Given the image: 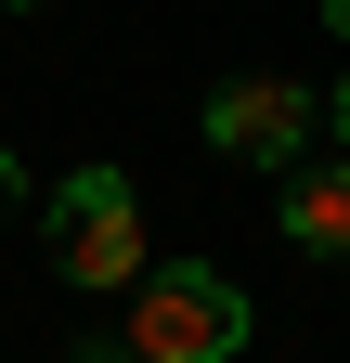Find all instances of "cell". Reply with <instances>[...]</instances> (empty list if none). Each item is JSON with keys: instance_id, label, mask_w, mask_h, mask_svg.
Instances as JSON below:
<instances>
[{"instance_id": "6da1fadb", "label": "cell", "mask_w": 350, "mask_h": 363, "mask_svg": "<svg viewBox=\"0 0 350 363\" xmlns=\"http://www.w3.org/2000/svg\"><path fill=\"white\" fill-rule=\"evenodd\" d=\"M259 337V311L234 272L208 259H143V286H130V363H234Z\"/></svg>"}, {"instance_id": "7a4b0ae2", "label": "cell", "mask_w": 350, "mask_h": 363, "mask_svg": "<svg viewBox=\"0 0 350 363\" xmlns=\"http://www.w3.org/2000/svg\"><path fill=\"white\" fill-rule=\"evenodd\" d=\"M52 272L78 298L143 286V195H130V169H65L52 182Z\"/></svg>"}, {"instance_id": "3957f363", "label": "cell", "mask_w": 350, "mask_h": 363, "mask_svg": "<svg viewBox=\"0 0 350 363\" xmlns=\"http://www.w3.org/2000/svg\"><path fill=\"white\" fill-rule=\"evenodd\" d=\"M195 130H208L234 169H298L312 130H324V91H312V78H221Z\"/></svg>"}, {"instance_id": "277c9868", "label": "cell", "mask_w": 350, "mask_h": 363, "mask_svg": "<svg viewBox=\"0 0 350 363\" xmlns=\"http://www.w3.org/2000/svg\"><path fill=\"white\" fill-rule=\"evenodd\" d=\"M286 234L312 259H350V156H298L286 169Z\"/></svg>"}, {"instance_id": "5b68a950", "label": "cell", "mask_w": 350, "mask_h": 363, "mask_svg": "<svg viewBox=\"0 0 350 363\" xmlns=\"http://www.w3.org/2000/svg\"><path fill=\"white\" fill-rule=\"evenodd\" d=\"M13 208H26V156L0 143V220H13Z\"/></svg>"}, {"instance_id": "8992f818", "label": "cell", "mask_w": 350, "mask_h": 363, "mask_svg": "<svg viewBox=\"0 0 350 363\" xmlns=\"http://www.w3.org/2000/svg\"><path fill=\"white\" fill-rule=\"evenodd\" d=\"M65 363H130V350H117V337H78V350H65Z\"/></svg>"}, {"instance_id": "52a82bcc", "label": "cell", "mask_w": 350, "mask_h": 363, "mask_svg": "<svg viewBox=\"0 0 350 363\" xmlns=\"http://www.w3.org/2000/svg\"><path fill=\"white\" fill-rule=\"evenodd\" d=\"M324 117H337V143H350V78H337V91H324Z\"/></svg>"}, {"instance_id": "ba28073f", "label": "cell", "mask_w": 350, "mask_h": 363, "mask_svg": "<svg viewBox=\"0 0 350 363\" xmlns=\"http://www.w3.org/2000/svg\"><path fill=\"white\" fill-rule=\"evenodd\" d=\"M312 13H324V26H337V39H350V0H312Z\"/></svg>"}, {"instance_id": "9c48e42d", "label": "cell", "mask_w": 350, "mask_h": 363, "mask_svg": "<svg viewBox=\"0 0 350 363\" xmlns=\"http://www.w3.org/2000/svg\"><path fill=\"white\" fill-rule=\"evenodd\" d=\"M0 13H39V0H0Z\"/></svg>"}]
</instances>
